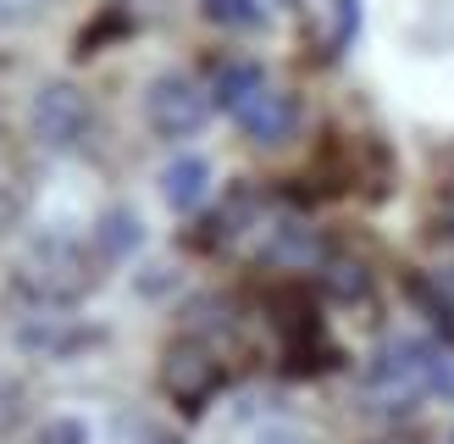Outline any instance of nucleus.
<instances>
[{
    "label": "nucleus",
    "instance_id": "1",
    "mask_svg": "<svg viewBox=\"0 0 454 444\" xmlns=\"http://www.w3.org/2000/svg\"><path fill=\"white\" fill-rule=\"evenodd\" d=\"M95 283V273H89V256L78 250L73 239H39L28 256H22V289L39 300H51V305H67V300H78L83 289Z\"/></svg>",
    "mask_w": 454,
    "mask_h": 444
},
{
    "label": "nucleus",
    "instance_id": "2",
    "mask_svg": "<svg viewBox=\"0 0 454 444\" xmlns=\"http://www.w3.org/2000/svg\"><path fill=\"white\" fill-rule=\"evenodd\" d=\"M145 117L161 139H189V133H200L211 117V89L194 83L189 73H161L145 89Z\"/></svg>",
    "mask_w": 454,
    "mask_h": 444
},
{
    "label": "nucleus",
    "instance_id": "3",
    "mask_svg": "<svg viewBox=\"0 0 454 444\" xmlns=\"http://www.w3.org/2000/svg\"><path fill=\"white\" fill-rule=\"evenodd\" d=\"M28 123H34V139L39 145H51V150H73L89 123H95V111H89V95L78 83H44L39 95H34V111H28Z\"/></svg>",
    "mask_w": 454,
    "mask_h": 444
},
{
    "label": "nucleus",
    "instance_id": "4",
    "mask_svg": "<svg viewBox=\"0 0 454 444\" xmlns=\"http://www.w3.org/2000/svg\"><path fill=\"white\" fill-rule=\"evenodd\" d=\"M161 389L167 400L184 416H200L206 411V400L222 389V367H216V355L211 350H200V345H172L167 350V361H161Z\"/></svg>",
    "mask_w": 454,
    "mask_h": 444
},
{
    "label": "nucleus",
    "instance_id": "5",
    "mask_svg": "<svg viewBox=\"0 0 454 444\" xmlns=\"http://www.w3.org/2000/svg\"><path fill=\"white\" fill-rule=\"evenodd\" d=\"M239 128L249 133L255 145H283L288 133H294V123H300V100L288 95V89H271V83H261L255 95H249L239 111Z\"/></svg>",
    "mask_w": 454,
    "mask_h": 444
},
{
    "label": "nucleus",
    "instance_id": "6",
    "mask_svg": "<svg viewBox=\"0 0 454 444\" xmlns=\"http://www.w3.org/2000/svg\"><path fill=\"white\" fill-rule=\"evenodd\" d=\"M206 194H211V162L206 155H177V162L161 172V200L172 211H200L206 206Z\"/></svg>",
    "mask_w": 454,
    "mask_h": 444
},
{
    "label": "nucleus",
    "instance_id": "7",
    "mask_svg": "<svg viewBox=\"0 0 454 444\" xmlns=\"http://www.w3.org/2000/svg\"><path fill=\"white\" fill-rule=\"evenodd\" d=\"M411 361H416L421 400H454V345H443V339H411Z\"/></svg>",
    "mask_w": 454,
    "mask_h": 444
},
{
    "label": "nucleus",
    "instance_id": "8",
    "mask_svg": "<svg viewBox=\"0 0 454 444\" xmlns=\"http://www.w3.org/2000/svg\"><path fill=\"white\" fill-rule=\"evenodd\" d=\"M261 83H266V73H261L255 61H227V67H216V78H211V106L239 111Z\"/></svg>",
    "mask_w": 454,
    "mask_h": 444
},
{
    "label": "nucleus",
    "instance_id": "9",
    "mask_svg": "<svg viewBox=\"0 0 454 444\" xmlns=\"http://www.w3.org/2000/svg\"><path fill=\"white\" fill-rule=\"evenodd\" d=\"M139 239H145V228H139V217H133L128 206L106 211V217L95 222V244H100V256H106V261L133 256V250H139Z\"/></svg>",
    "mask_w": 454,
    "mask_h": 444
},
{
    "label": "nucleus",
    "instance_id": "10",
    "mask_svg": "<svg viewBox=\"0 0 454 444\" xmlns=\"http://www.w3.org/2000/svg\"><path fill=\"white\" fill-rule=\"evenodd\" d=\"M200 12H206L216 28H233V34H255L266 28V12L255 0H200Z\"/></svg>",
    "mask_w": 454,
    "mask_h": 444
},
{
    "label": "nucleus",
    "instance_id": "11",
    "mask_svg": "<svg viewBox=\"0 0 454 444\" xmlns=\"http://www.w3.org/2000/svg\"><path fill=\"white\" fill-rule=\"evenodd\" d=\"M271 256H278V261H310V256H316L310 228H305V222H283V228H278V244H271Z\"/></svg>",
    "mask_w": 454,
    "mask_h": 444
},
{
    "label": "nucleus",
    "instance_id": "12",
    "mask_svg": "<svg viewBox=\"0 0 454 444\" xmlns=\"http://www.w3.org/2000/svg\"><path fill=\"white\" fill-rule=\"evenodd\" d=\"M416 295L433 305V311H454V266H438V273H427V283H416Z\"/></svg>",
    "mask_w": 454,
    "mask_h": 444
},
{
    "label": "nucleus",
    "instance_id": "13",
    "mask_svg": "<svg viewBox=\"0 0 454 444\" xmlns=\"http://www.w3.org/2000/svg\"><path fill=\"white\" fill-rule=\"evenodd\" d=\"M327 289L344 295V300H355V295H366V273H360L355 261H327Z\"/></svg>",
    "mask_w": 454,
    "mask_h": 444
},
{
    "label": "nucleus",
    "instance_id": "14",
    "mask_svg": "<svg viewBox=\"0 0 454 444\" xmlns=\"http://www.w3.org/2000/svg\"><path fill=\"white\" fill-rule=\"evenodd\" d=\"M39 444H89V428L78 416H61V422H51V428L39 433Z\"/></svg>",
    "mask_w": 454,
    "mask_h": 444
},
{
    "label": "nucleus",
    "instance_id": "15",
    "mask_svg": "<svg viewBox=\"0 0 454 444\" xmlns=\"http://www.w3.org/2000/svg\"><path fill=\"white\" fill-rule=\"evenodd\" d=\"M355 34V0H338V44H349Z\"/></svg>",
    "mask_w": 454,
    "mask_h": 444
},
{
    "label": "nucleus",
    "instance_id": "16",
    "mask_svg": "<svg viewBox=\"0 0 454 444\" xmlns=\"http://www.w3.org/2000/svg\"><path fill=\"white\" fill-rule=\"evenodd\" d=\"M255 444H310L305 433H294V428H271V433H261Z\"/></svg>",
    "mask_w": 454,
    "mask_h": 444
},
{
    "label": "nucleus",
    "instance_id": "17",
    "mask_svg": "<svg viewBox=\"0 0 454 444\" xmlns=\"http://www.w3.org/2000/svg\"><path fill=\"white\" fill-rule=\"evenodd\" d=\"M145 444H177V439H172V433H150Z\"/></svg>",
    "mask_w": 454,
    "mask_h": 444
},
{
    "label": "nucleus",
    "instance_id": "18",
    "mask_svg": "<svg viewBox=\"0 0 454 444\" xmlns=\"http://www.w3.org/2000/svg\"><path fill=\"white\" fill-rule=\"evenodd\" d=\"M443 239H454V211H443Z\"/></svg>",
    "mask_w": 454,
    "mask_h": 444
},
{
    "label": "nucleus",
    "instance_id": "19",
    "mask_svg": "<svg viewBox=\"0 0 454 444\" xmlns=\"http://www.w3.org/2000/svg\"><path fill=\"white\" fill-rule=\"evenodd\" d=\"M388 444H399V439H388Z\"/></svg>",
    "mask_w": 454,
    "mask_h": 444
}]
</instances>
